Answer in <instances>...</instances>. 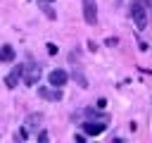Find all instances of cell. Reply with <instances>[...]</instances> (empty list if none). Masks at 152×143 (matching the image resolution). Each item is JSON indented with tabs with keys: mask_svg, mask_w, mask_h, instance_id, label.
Wrapping results in <instances>:
<instances>
[{
	"mask_svg": "<svg viewBox=\"0 0 152 143\" xmlns=\"http://www.w3.org/2000/svg\"><path fill=\"white\" fill-rule=\"evenodd\" d=\"M128 14H131V19L135 21V26L140 29V31H145L147 29V7H145V0H133L131 2V10H128Z\"/></svg>",
	"mask_w": 152,
	"mask_h": 143,
	"instance_id": "cell-1",
	"label": "cell"
},
{
	"mask_svg": "<svg viewBox=\"0 0 152 143\" xmlns=\"http://www.w3.org/2000/svg\"><path fill=\"white\" fill-rule=\"evenodd\" d=\"M107 122H109V119H86V122L81 124V129H83L86 136H100V133L107 129Z\"/></svg>",
	"mask_w": 152,
	"mask_h": 143,
	"instance_id": "cell-2",
	"label": "cell"
},
{
	"mask_svg": "<svg viewBox=\"0 0 152 143\" xmlns=\"http://www.w3.org/2000/svg\"><path fill=\"white\" fill-rule=\"evenodd\" d=\"M38 79H40V67H38L36 62H28V64H24L21 81H24L26 86H36V83H38Z\"/></svg>",
	"mask_w": 152,
	"mask_h": 143,
	"instance_id": "cell-3",
	"label": "cell"
},
{
	"mask_svg": "<svg viewBox=\"0 0 152 143\" xmlns=\"http://www.w3.org/2000/svg\"><path fill=\"white\" fill-rule=\"evenodd\" d=\"M83 19L88 26L97 24V2L95 0H83Z\"/></svg>",
	"mask_w": 152,
	"mask_h": 143,
	"instance_id": "cell-4",
	"label": "cell"
},
{
	"mask_svg": "<svg viewBox=\"0 0 152 143\" xmlns=\"http://www.w3.org/2000/svg\"><path fill=\"white\" fill-rule=\"evenodd\" d=\"M66 81H69V74H66L64 69H52V72L48 74V83H50V86H55V88L66 86Z\"/></svg>",
	"mask_w": 152,
	"mask_h": 143,
	"instance_id": "cell-5",
	"label": "cell"
},
{
	"mask_svg": "<svg viewBox=\"0 0 152 143\" xmlns=\"http://www.w3.org/2000/svg\"><path fill=\"white\" fill-rule=\"evenodd\" d=\"M38 95L43 98V100H50V102H57V100H62V88H55V86H40L38 88Z\"/></svg>",
	"mask_w": 152,
	"mask_h": 143,
	"instance_id": "cell-6",
	"label": "cell"
},
{
	"mask_svg": "<svg viewBox=\"0 0 152 143\" xmlns=\"http://www.w3.org/2000/svg\"><path fill=\"white\" fill-rule=\"evenodd\" d=\"M21 74H24V67L19 64V67H14L7 76H5V86L7 88H17L19 86V81H21Z\"/></svg>",
	"mask_w": 152,
	"mask_h": 143,
	"instance_id": "cell-7",
	"label": "cell"
},
{
	"mask_svg": "<svg viewBox=\"0 0 152 143\" xmlns=\"http://www.w3.org/2000/svg\"><path fill=\"white\" fill-rule=\"evenodd\" d=\"M14 57H17V50H14L10 43L0 48V62H14Z\"/></svg>",
	"mask_w": 152,
	"mask_h": 143,
	"instance_id": "cell-8",
	"label": "cell"
},
{
	"mask_svg": "<svg viewBox=\"0 0 152 143\" xmlns=\"http://www.w3.org/2000/svg\"><path fill=\"white\" fill-rule=\"evenodd\" d=\"M40 122H43V114L40 112H31L26 117V129H36V126H40Z\"/></svg>",
	"mask_w": 152,
	"mask_h": 143,
	"instance_id": "cell-9",
	"label": "cell"
},
{
	"mask_svg": "<svg viewBox=\"0 0 152 143\" xmlns=\"http://www.w3.org/2000/svg\"><path fill=\"white\" fill-rule=\"evenodd\" d=\"M71 76H74V81H76V83H78V86H81V88H88V79H86V76H83V72H81V69H78V67H76V69H74V74H71Z\"/></svg>",
	"mask_w": 152,
	"mask_h": 143,
	"instance_id": "cell-10",
	"label": "cell"
},
{
	"mask_svg": "<svg viewBox=\"0 0 152 143\" xmlns=\"http://www.w3.org/2000/svg\"><path fill=\"white\" fill-rule=\"evenodd\" d=\"M83 114H86L88 119H109L104 112H97V110H93V107H86V110H83Z\"/></svg>",
	"mask_w": 152,
	"mask_h": 143,
	"instance_id": "cell-11",
	"label": "cell"
},
{
	"mask_svg": "<svg viewBox=\"0 0 152 143\" xmlns=\"http://www.w3.org/2000/svg\"><path fill=\"white\" fill-rule=\"evenodd\" d=\"M26 138H28V131H26V129H19V131L14 133V141H26Z\"/></svg>",
	"mask_w": 152,
	"mask_h": 143,
	"instance_id": "cell-12",
	"label": "cell"
},
{
	"mask_svg": "<svg viewBox=\"0 0 152 143\" xmlns=\"http://www.w3.org/2000/svg\"><path fill=\"white\" fill-rule=\"evenodd\" d=\"M45 48H48V52H50V55H57V45H55V43H48Z\"/></svg>",
	"mask_w": 152,
	"mask_h": 143,
	"instance_id": "cell-13",
	"label": "cell"
},
{
	"mask_svg": "<svg viewBox=\"0 0 152 143\" xmlns=\"http://www.w3.org/2000/svg\"><path fill=\"white\" fill-rule=\"evenodd\" d=\"M48 138H50V133H48V131H38V141H43V143H45Z\"/></svg>",
	"mask_w": 152,
	"mask_h": 143,
	"instance_id": "cell-14",
	"label": "cell"
},
{
	"mask_svg": "<svg viewBox=\"0 0 152 143\" xmlns=\"http://www.w3.org/2000/svg\"><path fill=\"white\" fill-rule=\"evenodd\" d=\"M43 10H45V14H48V17H50V19H52V17H55V12H52V10H50V7H48V5H43Z\"/></svg>",
	"mask_w": 152,
	"mask_h": 143,
	"instance_id": "cell-15",
	"label": "cell"
},
{
	"mask_svg": "<svg viewBox=\"0 0 152 143\" xmlns=\"http://www.w3.org/2000/svg\"><path fill=\"white\" fill-rule=\"evenodd\" d=\"M97 107H100V110H104V107H107V100H104V98H100V100H97Z\"/></svg>",
	"mask_w": 152,
	"mask_h": 143,
	"instance_id": "cell-16",
	"label": "cell"
},
{
	"mask_svg": "<svg viewBox=\"0 0 152 143\" xmlns=\"http://www.w3.org/2000/svg\"><path fill=\"white\" fill-rule=\"evenodd\" d=\"M74 141H78V143H81V141H86V133H76V136H74Z\"/></svg>",
	"mask_w": 152,
	"mask_h": 143,
	"instance_id": "cell-17",
	"label": "cell"
},
{
	"mask_svg": "<svg viewBox=\"0 0 152 143\" xmlns=\"http://www.w3.org/2000/svg\"><path fill=\"white\" fill-rule=\"evenodd\" d=\"M48 2H52V0H48Z\"/></svg>",
	"mask_w": 152,
	"mask_h": 143,
	"instance_id": "cell-18",
	"label": "cell"
}]
</instances>
